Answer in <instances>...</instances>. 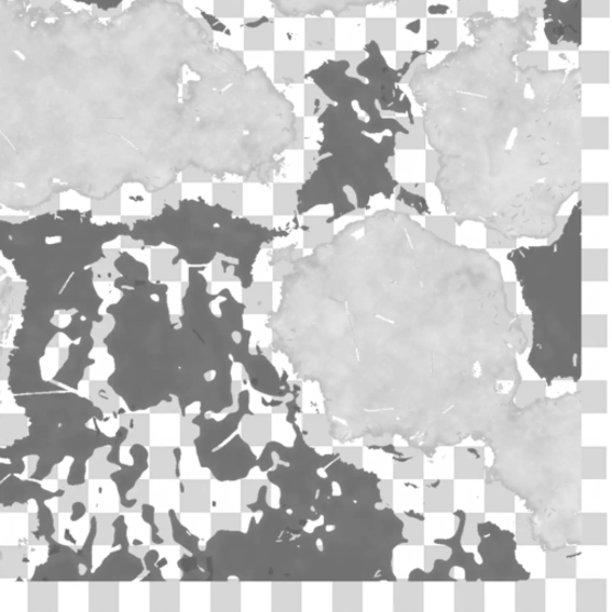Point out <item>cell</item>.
Instances as JSON below:
<instances>
[{"label":"cell","mask_w":612,"mask_h":612,"mask_svg":"<svg viewBox=\"0 0 612 612\" xmlns=\"http://www.w3.org/2000/svg\"><path fill=\"white\" fill-rule=\"evenodd\" d=\"M58 491H48L40 481L29 478V480L20 479L18 475H10L8 478L0 482V507L15 508L26 507L31 500L36 504L38 502H46L54 498H60L65 494V480H60Z\"/></svg>","instance_id":"9"},{"label":"cell","mask_w":612,"mask_h":612,"mask_svg":"<svg viewBox=\"0 0 612 612\" xmlns=\"http://www.w3.org/2000/svg\"><path fill=\"white\" fill-rule=\"evenodd\" d=\"M130 454L133 458V465L120 464L121 469L111 474V480L118 488L120 504L125 509H132L138 502V499H130L129 493L146 471L148 456L146 448L141 444L132 445Z\"/></svg>","instance_id":"12"},{"label":"cell","mask_w":612,"mask_h":612,"mask_svg":"<svg viewBox=\"0 0 612 612\" xmlns=\"http://www.w3.org/2000/svg\"><path fill=\"white\" fill-rule=\"evenodd\" d=\"M74 2L85 3L87 5H94L102 10L115 8L122 0H74Z\"/></svg>","instance_id":"17"},{"label":"cell","mask_w":612,"mask_h":612,"mask_svg":"<svg viewBox=\"0 0 612 612\" xmlns=\"http://www.w3.org/2000/svg\"><path fill=\"white\" fill-rule=\"evenodd\" d=\"M252 387L269 397L283 398L290 392L287 376L281 378L276 367L264 355H251L243 364Z\"/></svg>","instance_id":"10"},{"label":"cell","mask_w":612,"mask_h":612,"mask_svg":"<svg viewBox=\"0 0 612 612\" xmlns=\"http://www.w3.org/2000/svg\"><path fill=\"white\" fill-rule=\"evenodd\" d=\"M88 512V505L86 504L85 501L81 500H77L74 502V504L71 505V522H78L81 519H84V516L87 514Z\"/></svg>","instance_id":"18"},{"label":"cell","mask_w":612,"mask_h":612,"mask_svg":"<svg viewBox=\"0 0 612 612\" xmlns=\"http://www.w3.org/2000/svg\"><path fill=\"white\" fill-rule=\"evenodd\" d=\"M121 549L109 554L103 563L90 574L81 576L86 582L132 581L143 574L140 557L130 553V542L120 544Z\"/></svg>","instance_id":"8"},{"label":"cell","mask_w":612,"mask_h":612,"mask_svg":"<svg viewBox=\"0 0 612 612\" xmlns=\"http://www.w3.org/2000/svg\"><path fill=\"white\" fill-rule=\"evenodd\" d=\"M48 544L46 563L38 565L30 581L40 582H80L81 564L76 549L64 546L54 537L45 539Z\"/></svg>","instance_id":"6"},{"label":"cell","mask_w":612,"mask_h":612,"mask_svg":"<svg viewBox=\"0 0 612 612\" xmlns=\"http://www.w3.org/2000/svg\"><path fill=\"white\" fill-rule=\"evenodd\" d=\"M92 347L93 340L90 334L84 336L78 346H70L69 357L57 375L53 377V382L77 391L81 380L86 377L87 369L94 364V360L89 358Z\"/></svg>","instance_id":"11"},{"label":"cell","mask_w":612,"mask_h":612,"mask_svg":"<svg viewBox=\"0 0 612 612\" xmlns=\"http://www.w3.org/2000/svg\"><path fill=\"white\" fill-rule=\"evenodd\" d=\"M25 468L26 465L24 459L9 461V464H2V461H0V482L4 481L10 475H22Z\"/></svg>","instance_id":"15"},{"label":"cell","mask_w":612,"mask_h":612,"mask_svg":"<svg viewBox=\"0 0 612 612\" xmlns=\"http://www.w3.org/2000/svg\"><path fill=\"white\" fill-rule=\"evenodd\" d=\"M154 514H155V511H154L153 507H149V505H144L143 507V519L146 523L152 525V528H153V542L155 544H162L163 539L158 536L159 532H158V527L155 524Z\"/></svg>","instance_id":"16"},{"label":"cell","mask_w":612,"mask_h":612,"mask_svg":"<svg viewBox=\"0 0 612 612\" xmlns=\"http://www.w3.org/2000/svg\"><path fill=\"white\" fill-rule=\"evenodd\" d=\"M13 399L23 408L30 424L84 426L91 420L104 421L101 408L78 392H40Z\"/></svg>","instance_id":"4"},{"label":"cell","mask_w":612,"mask_h":612,"mask_svg":"<svg viewBox=\"0 0 612 612\" xmlns=\"http://www.w3.org/2000/svg\"><path fill=\"white\" fill-rule=\"evenodd\" d=\"M29 419L20 414L0 415V447L8 446L29 434Z\"/></svg>","instance_id":"14"},{"label":"cell","mask_w":612,"mask_h":612,"mask_svg":"<svg viewBox=\"0 0 612 612\" xmlns=\"http://www.w3.org/2000/svg\"><path fill=\"white\" fill-rule=\"evenodd\" d=\"M9 553H5L0 547V578H25L26 577V547H5Z\"/></svg>","instance_id":"13"},{"label":"cell","mask_w":612,"mask_h":612,"mask_svg":"<svg viewBox=\"0 0 612 612\" xmlns=\"http://www.w3.org/2000/svg\"><path fill=\"white\" fill-rule=\"evenodd\" d=\"M251 447L237 437L226 444L221 450L210 453L199 458L203 468H209L214 478L220 481H236L246 478L248 472L257 465Z\"/></svg>","instance_id":"5"},{"label":"cell","mask_w":612,"mask_h":612,"mask_svg":"<svg viewBox=\"0 0 612 612\" xmlns=\"http://www.w3.org/2000/svg\"><path fill=\"white\" fill-rule=\"evenodd\" d=\"M323 141L315 171L297 193V212L333 207V223L364 210L377 197L390 198L398 182L389 168L397 131L363 121L353 109L331 105L322 118Z\"/></svg>","instance_id":"1"},{"label":"cell","mask_w":612,"mask_h":612,"mask_svg":"<svg viewBox=\"0 0 612 612\" xmlns=\"http://www.w3.org/2000/svg\"><path fill=\"white\" fill-rule=\"evenodd\" d=\"M94 427L88 425H40L30 424L29 434L12 444L0 447V459L9 461L36 457L34 471L30 479L43 482L48 479L65 458L74 459L66 483L81 486L87 483V464L102 447H111L108 460L120 459V447L129 437L130 430L120 426L114 437H109L99 427V421L93 420Z\"/></svg>","instance_id":"3"},{"label":"cell","mask_w":612,"mask_h":612,"mask_svg":"<svg viewBox=\"0 0 612 612\" xmlns=\"http://www.w3.org/2000/svg\"><path fill=\"white\" fill-rule=\"evenodd\" d=\"M287 236L288 231L255 224L201 198L181 200L178 209L166 205L158 215L135 222L130 233L145 247L168 244L178 249L173 265L208 266L220 254L233 258L243 289L253 285L254 265L265 244Z\"/></svg>","instance_id":"2"},{"label":"cell","mask_w":612,"mask_h":612,"mask_svg":"<svg viewBox=\"0 0 612 612\" xmlns=\"http://www.w3.org/2000/svg\"><path fill=\"white\" fill-rule=\"evenodd\" d=\"M238 403V412L229 414L222 420V423H216L212 419H205V413L202 412L198 416L202 424L193 421V424H198L201 429L200 437L196 441L199 458L212 453L214 447L221 445L229 435L237 430L244 415L252 414L249 411V391L240 392Z\"/></svg>","instance_id":"7"}]
</instances>
